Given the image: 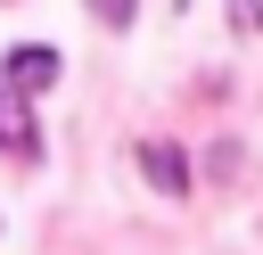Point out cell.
I'll return each mask as SVG.
<instances>
[{
	"instance_id": "3",
	"label": "cell",
	"mask_w": 263,
	"mask_h": 255,
	"mask_svg": "<svg viewBox=\"0 0 263 255\" xmlns=\"http://www.w3.org/2000/svg\"><path fill=\"white\" fill-rule=\"evenodd\" d=\"M140 165H148V181H156V189H189V173H181V156H173L164 140H148V148H140Z\"/></svg>"
},
{
	"instance_id": "1",
	"label": "cell",
	"mask_w": 263,
	"mask_h": 255,
	"mask_svg": "<svg viewBox=\"0 0 263 255\" xmlns=\"http://www.w3.org/2000/svg\"><path fill=\"white\" fill-rule=\"evenodd\" d=\"M58 74H66V66H58L49 41H16V49H8V90H16V99H25V90H49Z\"/></svg>"
},
{
	"instance_id": "2",
	"label": "cell",
	"mask_w": 263,
	"mask_h": 255,
	"mask_svg": "<svg viewBox=\"0 0 263 255\" xmlns=\"http://www.w3.org/2000/svg\"><path fill=\"white\" fill-rule=\"evenodd\" d=\"M0 148L8 156H41V132H33V115H25L16 90H0Z\"/></svg>"
},
{
	"instance_id": "4",
	"label": "cell",
	"mask_w": 263,
	"mask_h": 255,
	"mask_svg": "<svg viewBox=\"0 0 263 255\" xmlns=\"http://www.w3.org/2000/svg\"><path fill=\"white\" fill-rule=\"evenodd\" d=\"M90 16H99V25H123V16H132V0H90Z\"/></svg>"
}]
</instances>
